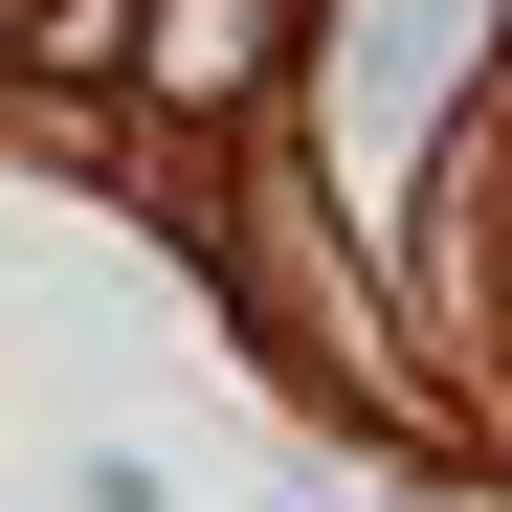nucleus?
I'll use <instances>...</instances> for the list:
<instances>
[{
	"mask_svg": "<svg viewBox=\"0 0 512 512\" xmlns=\"http://www.w3.org/2000/svg\"><path fill=\"white\" fill-rule=\"evenodd\" d=\"M223 67H268V0H179L156 23V112H223Z\"/></svg>",
	"mask_w": 512,
	"mask_h": 512,
	"instance_id": "1",
	"label": "nucleus"
}]
</instances>
